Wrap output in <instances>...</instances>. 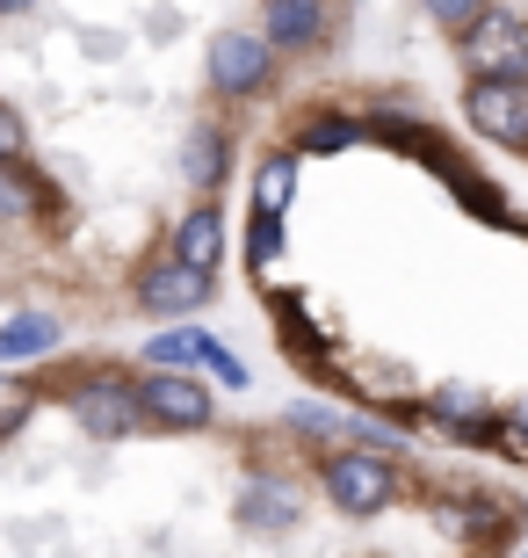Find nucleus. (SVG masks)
I'll list each match as a JSON object with an SVG mask.
<instances>
[{
  "mask_svg": "<svg viewBox=\"0 0 528 558\" xmlns=\"http://www.w3.org/2000/svg\"><path fill=\"white\" fill-rule=\"evenodd\" d=\"M319 486L326 500L341 508V515H384V508H398V494H406V472H398V457H377V450H333L319 464Z\"/></svg>",
  "mask_w": 528,
  "mask_h": 558,
  "instance_id": "obj_1",
  "label": "nucleus"
},
{
  "mask_svg": "<svg viewBox=\"0 0 528 558\" xmlns=\"http://www.w3.org/2000/svg\"><path fill=\"white\" fill-rule=\"evenodd\" d=\"M456 59H464V81H528V22L514 8H486L456 37Z\"/></svg>",
  "mask_w": 528,
  "mask_h": 558,
  "instance_id": "obj_2",
  "label": "nucleus"
},
{
  "mask_svg": "<svg viewBox=\"0 0 528 558\" xmlns=\"http://www.w3.org/2000/svg\"><path fill=\"white\" fill-rule=\"evenodd\" d=\"M210 87L232 95V102L268 95V87H275V44H268L261 29H224V37L210 44Z\"/></svg>",
  "mask_w": 528,
  "mask_h": 558,
  "instance_id": "obj_3",
  "label": "nucleus"
},
{
  "mask_svg": "<svg viewBox=\"0 0 528 558\" xmlns=\"http://www.w3.org/2000/svg\"><path fill=\"white\" fill-rule=\"evenodd\" d=\"M464 124L486 145L528 153V81H464Z\"/></svg>",
  "mask_w": 528,
  "mask_h": 558,
  "instance_id": "obj_4",
  "label": "nucleus"
},
{
  "mask_svg": "<svg viewBox=\"0 0 528 558\" xmlns=\"http://www.w3.org/2000/svg\"><path fill=\"white\" fill-rule=\"evenodd\" d=\"M131 392H138V414L160 421V428H210V414H218L210 385L204 377H182V371H145Z\"/></svg>",
  "mask_w": 528,
  "mask_h": 558,
  "instance_id": "obj_5",
  "label": "nucleus"
},
{
  "mask_svg": "<svg viewBox=\"0 0 528 558\" xmlns=\"http://www.w3.org/2000/svg\"><path fill=\"white\" fill-rule=\"evenodd\" d=\"M210 290H218V276L204 269H188V262H152V269L138 276V305L145 312H160V319H182V312H204L210 305Z\"/></svg>",
  "mask_w": 528,
  "mask_h": 558,
  "instance_id": "obj_6",
  "label": "nucleus"
},
{
  "mask_svg": "<svg viewBox=\"0 0 528 558\" xmlns=\"http://www.w3.org/2000/svg\"><path fill=\"white\" fill-rule=\"evenodd\" d=\"M73 421H81L87 435H138L145 414H138V392L131 385H73Z\"/></svg>",
  "mask_w": 528,
  "mask_h": 558,
  "instance_id": "obj_7",
  "label": "nucleus"
},
{
  "mask_svg": "<svg viewBox=\"0 0 528 558\" xmlns=\"http://www.w3.org/2000/svg\"><path fill=\"white\" fill-rule=\"evenodd\" d=\"M333 15H326V0H268V44L275 51H319Z\"/></svg>",
  "mask_w": 528,
  "mask_h": 558,
  "instance_id": "obj_8",
  "label": "nucleus"
},
{
  "mask_svg": "<svg viewBox=\"0 0 528 558\" xmlns=\"http://www.w3.org/2000/svg\"><path fill=\"white\" fill-rule=\"evenodd\" d=\"M174 262L218 276V262H224V218H218V204H196L182 226H174Z\"/></svg>",
  "mask_w": 528,
  "mask_h": 558,
  "instance_id": "obj_9",
  "label": "nucleus"
},
{
  "mask_svg": "<svg viewBox=\"0 0 528 558\" xmlns=\"http://www.w3.org/2000/svg\"><path fill=\"white\" fill-rule=\"evenodd\" d=\"M204 355H210V333L196 327H167L145 341V371H204Z\"/></svg>",
  "mask_w": 528,
  "mask_h": 558,
  "instance_id": "obj_10",
  "label": "nucleus"
},
{
  "mask_svg": "<svg viewBox=\"0 0 528 558\" xmlns=\"http://www.w3.org/2000/svg\"><path fill=\"white\" fill-rule=\"evenodd\" d=\"M44 349H59V319L51 312H15L0 327V363H22V355H44Z\"/></svg>",
  "mask_w": 528,
  "mask_h": 558,
  "instance_id": "obj_11",
  "label": "nucleus"
},
{
  "mask_svg": "<svg viewBox=\"0 0 528 558\" xmlns=\"http://www.w3.org/2000/svg\"><path fill=\"white\" fill-rule=\"evenodd\" d=\"M182 167H188V182H196V189H218V182H224V167H232V138H224L218 124H196V138H188V153H182Z\"/></svg>",
  "mask_w": 528,
  "mask_h": 558,
  "instance_id": "obj_12",
  "label": "nucleus"
},
{
  "mask_svg": "<svg viewBox=\"0 0 528 558\" xmlns=\"http://www.w3.org/2000/svg\"><path fill=\"white\" fill-rule=\"evenodd\" d=\"M369 124L363 117H333V109H319L311 124H297V153H347V145H363Z\"/></svg>",
  "mask_w": 528,
  "mask_h": 558,
  "instance_id": "obj_13",
  "label": "nucleus"
},
{
  "mask_svg": "<svg viewBox=\"0 0 528 558\" xmlns=\"http://www.w3.org/2000/svg\"><path fill=\"white\" fill-rule=\"evenodd\" d=\"M290 189H297V153H268L261 174H254V210H261V218H283Z\"/></svg>",
  "mask_w": 528,
  "mask_h": 558,
  "instance_id": "obj_14",
  "label": "nucleus"
},
{
  "mask_svg": "<svg viewBox=\"0 0 528 558\" xmlns=\"http://www.w3.org/2000/svg\"><path fill=\"white\" fill-rule=\"evenodd\" d=\"M240 522L246 530H290V522H297V500H290L283 486H246Z\"/></svg>",
  "mask_w": 528,
  "mask_h": 558,
  "instance_id": "obj_15",
  "label": "nucleus"
},
{
  "mask_svg": "<svg viewBox=\"0 0 528 558\" xmlns=\"http://www.w3.org/2000/svg\"><path fill=\"white\" fill-rule=\"evenodd\" d=\"M29 407H37V392H29L22 377H0V442H8V435L29 421Z\"/></svg>",
  "mask_w": 528,
  "mask_h": 558,
  "instance_id": "obj_16",
  "label": "nucleus"
},
{
  "mask_svg": "<svg viewBox=\"0 0 528 558\" xmlns=\"http://www.w3.org/2000/svg\"><path fill=\"white\" fill-rule=\"evenodd\" d=\"M420 8H427V15H434V22H442L449 37H464V29H470V22H478V15H486L492 0H420Z\"/></svg>",
  "mask_w": 528,
  "mask_h": 558,
  "instance_id": "obj_17",
  "label": "nucleus"
},
{
  "mask_svg": "<svg viewBox=\"0 0 528 558\" xmlns=\"http://www.w3.org/2000/svg\"><path fill=\"white\" fill-rule=\"evenodd\" d=\"M246 254H254V262H275V254H283V218H261V210H254V232H246Z\"/></svg>",
  "mask_w": 528,
  "mask_h": 558,
  "instance_id": "obj_18",
  "label": "nucleus"
},
{
  "mask_svg": "<svg viewBox=\"0 0 528 558\" xmlns=\"http://www.w3.org/2000/svg\"><path fill=\"white\" fill-rule=\"evenodd\" d=\"M204 371L218 377V385H232V392H246V385H254V377H246V363H240V355H232V349H224V341H210Z\"/></svg>",
  "mask_w": 528,
  "mask_h": 558,
  "instance_id": "obj_19",
  "label": "nucleus"
},
{
  "mask_svg": "<svg viewBox=\"0 0 528 558\" xmlns=\"http://www.w3.org/2000/svg\"><path fill=\"white\" fill-rule=\"evenodd\" d=\"M22 145H29V124H22L15 109L0 102V167H15V160H22Z\"/></svg>",
  "mask_w": 528,
  "mask_h": 558,
  "instance_id": "obj_20",
  "label": "nucleus"
},
{
  "mask_svg": "<svg viewBox=\"0 0 528 558\" xmlns=\"http://www.w3.org/2000/svg\"><path fill=\"white\" fill-rule=\"evenodd\" d=\"M37 204V189H29V174H15V167H0V210H29Z\"/></svg>",
  "mask_w": 528,
  "mask_h": 558,
  "instance_id": "obj_21",
  "label": "nucleus"
},
{
  "mask_svg": "<svg viewBox=\"0 0 528 558\" xmlns=\"http://www.w3.org/2000/svg\"><path fill=\"white\" fill-rule=\"evenodd\" d=\"M15 8H22V0H0V15H15Z\"/></svg>",
  "mask_w": 528,
  "mask_h": 558,
  "instance_id": "obj_22",
  "label": "nucleus"
},
{
  "mask_svg": "<svg viewBox=\"0 0 528 558\" xmlns=\"http://www.w3.org/2000/svg\"><path fill=\"white\" fill-rule=\"evenodd\" d=\"M521 558H528V544H521Z\"/></svg>",
  "mask_w": 528,
  "mask_h": 558,
  "instance_id": "obj_23",
  "label": "nucleus"
}]
</instances>
